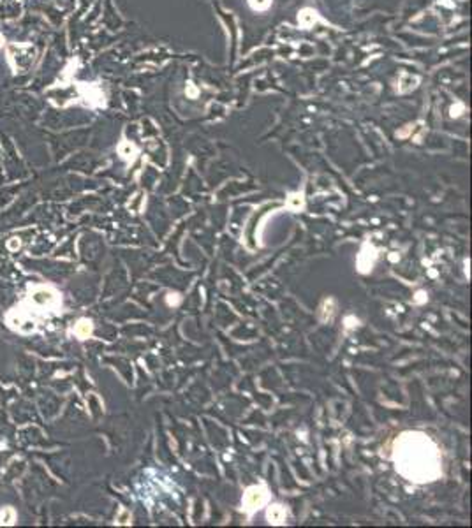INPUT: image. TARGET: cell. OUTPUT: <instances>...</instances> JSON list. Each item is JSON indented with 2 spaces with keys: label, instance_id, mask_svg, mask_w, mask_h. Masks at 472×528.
Returning <instances> with one entry per match:
<instances>
[{
  "label": "cell",
  "instance_id": "cell-1",
  "mask_svg": "<svg viewBox=\"0 0 472 528\" xmlns=\"http://www.w3.org/2000/svg\"><path fill=\"white\" fill-rule=\"evenodd\" d=\"M397 470L414 483H428L440 476V456L427 435L404 433L395 444Z\"/></svg>",
  "mask_w": 472,
  "mask_h": 528
},
{
  "label": "cell",
  "instance_id": "cell-2",
  "mask_svg": "<svg viewBox=\"0 0 472 528\" xmlns=\"http://www.w3.org/2000/svg\"><path fill=\"white\" fill-rule=\"evenodd\" d=\"M266 500H268L266 488H263V486H252V488L247 489V493H245L243 496V509L247 512H254L263 507L264 504H266Z\"/></svg>",
  "mask_w": 472,
  "mask_h": 528
},
{
  "label": "cell",
  "instance_id": "cell-3",
  "mask_svg": "<svg viewBox=\"0 0 472 528\" xmlns=\"http://www.w3.org/2000/svg\"><path fill=\"white\" fill-rule=\"evenodd\" d=\"M79 97L87 102L92 108H97V106L104 104V94L97 85H83L79 86Z\"/></svg>",
  "mask_w": 472,
  "mask_h": 528
},
{
  "label": "cell",
  "instance_id": "cell-4",
  "mask_svg": "<svg viewBox=\"0 0 472 528\" xmlns=\"http://www.w3.org/2000/svg\"><path fill=\"white\" fill-rule=\"evenodd\" d=\"M321 18L319 14H317V11L310 9V7H305V9H301L300 13H298V23H300L301 28H310V26H314V23H317Z\"/></svg>",
  "mask_w": 472,
  "mask_h": 528
},
{
  "label": "cell",
  "instance_id": "cell-5",
  "mask_svg": "<svg viewBox=\"0 0 472 528\" xmlns=\"http://www.w3.org/2000/svg\"><path fill=\"white\" fill-rule=\"evenodd\" d=\"M268 519L273 525H282L286 521V509L282 506H270V509H268Z\"/></svg>",
  "mask_w": 472,
  "mask_h": 528
},
{
  "label": "cell",
  "instance_id": "cell-6",
  "mask_svg": "<svg viewBox=\"0 0 472 528\" xmlns=\"http://www.w3.org/2000/svg\"><path fill=\"white\" fill-rule=\"evenodd\" d=\"M418 83H420V78H416V76H402L400 79V86H398V92L400 94H405V92H410L414 90V88L418 86Z\"/></svg>",
  "mask_w": 472,
  "mask_h": 528
},
{
  "label": "cell",
  "instance_id": "cell-7",
  "mask_svg": "<svg viewBox=\"0 0 472 528\" xmlns=\"http://www.w3.org/2000/svg\"><path fill=\"white\" fill-rule=\"evenodd\" d=\"M118 152H120L122 159L134 160V157L137 154V148L134 146L132 143H129V141H124V143H120V146H118Z\"/></svg>",
  "mask_w": 472,
  "mask_h": 528
},
{
  "label": "cell",
  "instance_id": "cell-8",
  "mask_svg": "<svg viewBox=\"0 0 472 528\" xmlns=\"http://www.w3.org/2000/svg\"><path fill=\"white\" fill-rule=\"evenodd\" d=\"M248 6H251L252 11H258V13H263V11L270 9L273 0H247Z\"/></svg>",
  "mask_w": 472,
  "mask_h": 528
},
{
  "label": "cell",
  "instance_id": "cell-9",
  "mask_svg": "<svg viewBox=\"0 0 472 528\" xmlns=\"http://www.w3.org/2000/svg\"><path fill=\"white\" fill-rule=\"evenodd\" d=\"M90 331H92L90 322H88V320H81L78 326V330H76V335H78L79 338H85V336L90 335Z\"/></svg>",
  "mask_w": 472,
  "mask_h": 528
},
{
  "label": "cell",
  "instance_id": "cell-10",
  "mask_svg": "<svg viewBox=\"0 0 472 528\" xmlns=\"http://www.w3.org/2000/svg\"><path fill=\"white\" fill-rule=\"evenodd\" d=\"M463 109H465V108H463V104H462V102H456V104H453V106H451L450 114H451L453 118H458L460 114L463 113Z\"/></svg>",
  "mask_w": 472,
  "mask_h": 528
},
{
  "label": "cell",
  "instance_id": "cell-11",
  "mask_svg": "<svg viewBox=\"0 0 472 528\" xmlns=\"http://www.w3.org/2000/svg\"><path fill=\"white\" fill-rule=\"evenodd\" d=\"M289 202H291V206H293L294 210H298V208H301V206H303V199H301V196H298V194L291 197Z\"/></svg>",
  "mask_w": 472,
  "mask_h": 528
},
{
  "label": "cell",
  "instance_id": "cell-12",
  "mask_svg": "<svg viewBox=\"0 0 472 528\" xmlns=\"http://www.w3.org/2000/svg\"><path fill=\"white\" fill-rule=\"evenodd\" d=\"M187 95H189V97L190 99H196V97H198V88H196L194 85H192V83H189V85H187Z\"/></svg>",
  "mask_w": 472,
  "mask_h": 528
},
{
  "label": "cell",
  "instance_id": "cell-13",
  "mask_svg": "<svg viewBox=\"0 0 472 528\" xmlns=\"http://www.w3.org/2000/svg\"><path fill=\"white\" fill-rule=\"evenodd\" d=\"M2 44H4V37L0 36V48H2Z\"/></svg>",
  "mask_w": 472,
  "mask_h": 528
}]
</instances>
